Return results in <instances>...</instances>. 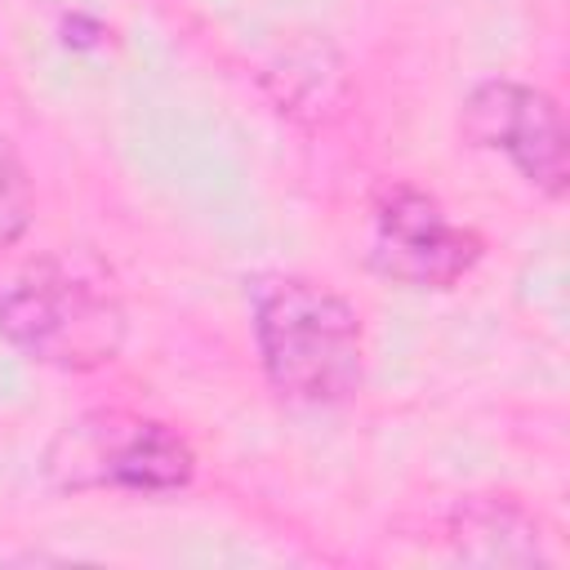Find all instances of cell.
I'll list each match as a JSON object with an SVG mask.
<instances>
[{"mask_svg": "<svg viewBox=\"0 0 570 570\" xmlns=\"http://www.w3.org/2000/svg\"><path fill=\"white\" fill-rule=\"evenodd\" d=\"M254 343L267 383L298 405H338L361 387V316L330 285L307 276L258 281Z\"/></svg>", "mask_w": 570, "mask_h": 570, "instance_id": "cell-1", "label": "cell"}, {"mask_svg": "<svg viewBox=\"0 0 570 570\" xmlns=\"http://www.w3.org/2000/svg\"><path fill=\"white\" fill-rule=\"evenodd\" d=\"M0 338L53 370H98L125 343V307L98 272L40 258L0 285Z\"/></svg>", "mask_w": 570, "mask_h": 570, "instance_id": "cell-2", "label": "cell"}, {"mask_svg": "<svg viewBox=\"0 0 570 570\" xmlns=\"http://www.w3.org/2000/svg\"><path fill=\"white\" fill-rule=\"evenodd\" d=\"M45 472L62 490H134L174 494L191 481L196 454L160 419L98 410L58 432L45 454Z\"/></svg>", "mask_w": 570, "mask_h": 570, "instance_id": "cell-3", "label": "cell"}, {"mask_svg": "<svg viewBox=\"0 0 570 570\" xmlns=\"http://www.w3.org/2000/svg\"><path fill=\"white\" fill-rule=\"evenodd\" d=\"M481 258V236L459 227L428 191L392 187L374 205V236L370 263L379 276L414 285V289H445L468 276Z\"/></svg>", "mask_w": 570, "mask_h": 570, "instance_id": "cell-4", "label": "cell"}, {"mask_svg": "<svg viewBox=\"0 0 570 570\" xmlns=\"http://www.w3.org/2000/svg\"><path fill=\"white\" fill-rule=\"evenodd\" d=\"M459 125L476 147L508 156L512 169L539 191H566V125L543 89L517 80H485L468 94Z\"/></svg>", "mask_w": 570, "mask_h": 570, "instance_id": "cell-5", "label": "cell"}, {"mask_svg": "<svg viewBox=\"0 0 570 570\" xmlns=\"http://www.w3.org/2000/svg\"><path fill=\"white\" fill-rule=\"evenodd\" d=\"M31 178L18 160V151L9 147V138H0V245H13L27 227H31Z\"/></svg>", "mask_w": 570, "mask_h": 570, "instance_id": "cell-6", "label": "cell"}]
</instances>
